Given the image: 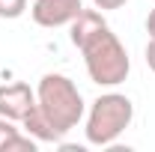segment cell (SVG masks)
<instances>
[{"label":"cell","instance_id":"5b68a950","mask_svg":"<svg viewBox=\"0 0 155 152\" xmlns=\"http://www.w3.org/2000/svg\"><path fill=\"white\" fill-rule=\"evenodd\" d=\"M33 104H36V90H30V84L18 81V84H3L0 87V116L21 122Z\"/></svg>","mask_w":155,"mask_h":152},{"label":"cell","instance_id":"7a4b0ae2","mask_svg":"<svg viewBox=\"0 0 155 152\" xmlns=\"http://www.w3.org/2000/svg\"><path fill=\"white\" fill-rule=\"evenodd\" d=\"M36 104L63 134H69L87 114V104H84V95L78 90V84L72 78L60 75V72L42 75V81L36 87Z\"/></svg>","mask_w":155,"mask_h":152},{"label":"cell","instance_id":"ba28073f","mask_svg":"<svg viewBox=\"0 0 155 152\" xmlns=\"http://www.w3.org/2000/svg\"><path fill=\"white\" fill-rule=\"evenodd\" d=\"M39 140L30 134H21V128H15L12 119L0 116V152H36Z\"/></svg>","mask_w":155,"mask_h":152},{"label":"cell","instance_id":"277c9868","mask_svg":"<svg viewBox=\"0 0 155 152\" xmlns=\"http://www.w3.org/2000/svg\"><path fill=\"white\" fill-rule=\"evenodd\" d=\"M84 9L81 0H33L30 6V18L36 21L39 27H66L78 18V12Z\"/></svg>","mask_w":155,"mask_h":152},{"label":"cell","instance_id":"3957f363","mask_svg":"<svg viewBox=\"0 0 155 152\" xmlns=\"http://www.w3.org/2000/svg\"><path fill=\"white\" fill-rule=\"evenodd\" d=\"M134 119V104L122 93H101L87 111V143L90 146H114L116 137Z\"/></svg>","mask_w":155,"mask_h":152},{"label":"cell","instance_id":"8fae6325","mask_svg":"<svg viewBox=\"0 0 155 152\" xmlns=\"http://www.w3.org/2000/svg\"><path fill=\"white\" fill-rule=\"evenodd\" d=\"M146 66L155 72V39H149V45H146Z\"/></svg>","mask_w":155,"mask_h":152},{"label":"cell","instance_id":"8992f818","mask_svg":"<svg viewBox=\"0 0 155 152\" xmlns=\"http://www.w3.org/2000/svg\"><path fill=\"white\" fill-rule=\"evenodd\" d=\"M101 27H107V21H104V15H101V9H81L78 12V18L69 24V39H72V45L75 48H81V45H87L90 39L96 36Z\"/></svg>","mask_w":155,"mask_h":152},{"label":"cell","instance_id":"52a82bcc","mask_svg":"<svg viewBox=\"0 0 155 152\" xmlns=\"http://www.w3.org/2000/svg\"><path fill=\"white\" fill-rule=\"evenodd\" d=\"M21 125H24V131L30 134V137H36L39 143H60V140L66 137V134L60 131L48 116L42 114V107H39V104H33V107L27 111V116L21 119Z\"/></svg>","mask_w":155,"mask_h":152},{"label":"cell","instance_id":"9c48e42d","mask_svg":"<svg viewBox=\"0 0 155 152\" xmlns=\"http://www.w3.org/2000/svg\"><path fill=\"white\" fill-rule=\"evenodd\" d=\"M27 12V0H0V18L15 21Z\"/></svg>","mask_w":155,"mask_h":152},{"label":"cell","instance_id":"30bf717a","mask_svg":"<svg viewBox=\"0 0 155 152\" xmlns=\"http://www.w3.org/2000/svg\"><path fill=\"white\" fill-rule=\"evenodd\" d=\"M128 0H93V6L101 9V12H110V9H122Z\"/></svg>","mask_w":155,"mask_h":152},{"label":"cell","instance_id":"7c38bea8","mask_svg":"<svg viewBox=\"0 0 155 152\" xmlns=\"http://www.w3.org/2000/svg\"><path fill=\"white\" fill-rule=\"evenodd\" d=\"M146 33H149V39H155V9L146 15Z\"/></svg>","mask_w":155,"mask_h":152},{"label":"cell","instance_id":"6da1fadb","mask_svg":"<svg viewBox=\"0 0 155 152\" xmlns=\"http://www.w3.org/2000/svg\"><path fill=\"white\" fill-rule=\"evenodd\" d=\"M78 51L84 54V66H87L90 81L98 84V87H119L131 72L128 51H125V45L119 42V36L110 27H101L96 36L87 45H81Z\"/></svg>","mask_w":155,"mask_h":152}]
</instances>
